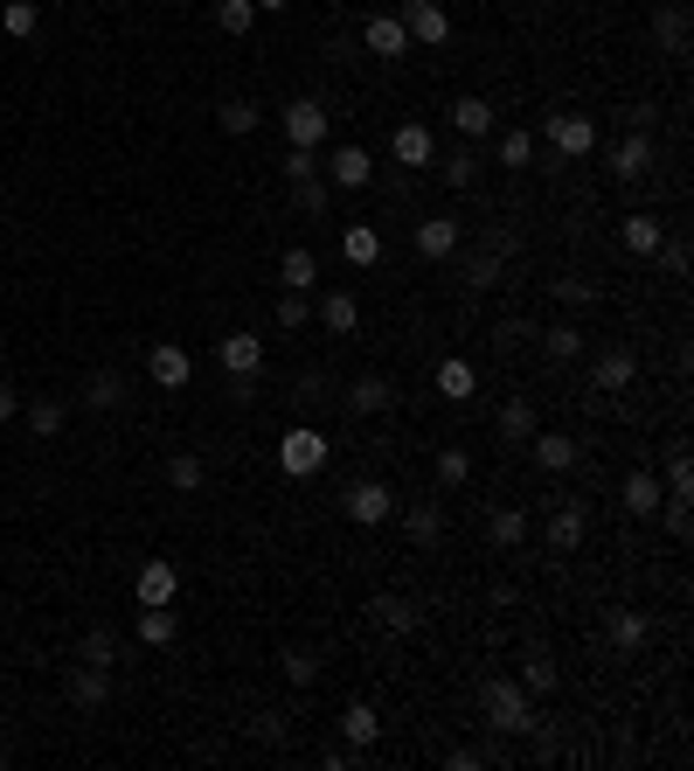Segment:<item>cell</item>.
Masks as SVG:
<instances>
[{
	"label": "cell",
	"instance_id": "obj_1",
	"mask_svg": "<svg viewBox=\"0 0 694 771\" xmlns=\"http://www.w3.org/2000/svg\"><path fill=\"white\" fill-rule=\"evenodd\" d=\"M479 716H486V730H500V737H528V723H535V696L521 681H486L479 688Z\"/></svg>",
	"mask_w": 694,
	"mask_h": 771
},
{
	"label": "cell",
	"instance_id": "obj_2",
	"mask_svg": "<svg viewBox=\"0 0 694 771\" xmlns=\"http://www.w3.org/2000/svg\"><path fill=\"white\" fill-rule=\"evenodd\" d=\"M327 452H333V445L320 439L313 424H292L286 439H278V466H286L292 480H305V473H320V466H327Z\"/></svg>",
	"mask_w": 694,
	"mask_h": 771
},
{
	"label": "cell",
	"instance_id": "obj_3",
	"mask_svg": "<svg viewBox=\"0 0 694 771\" xmlns=\"http://www.w3.org/2000/svg\"><path fill=\"white\" fill-rule=\"evenodd\" d=\"M403 35L410 42H431V49H438V42H452V14L438 8V0H403Z\"/></svg>",
	"mask_w": 694,
	"mask_h": 771
},
{
	"label": "cell",
	"instance_id": "obj_4",
	"mask_svg": "<svg viewBox=\"0 0 694 771\" xmlns=\"http://www.w3.org/2000/svg\"><path fill=\"white\" fill-rule=\"evenodd\" d=\"M549 146L570 153V161H583V153L598 146V119L590 112H549Z\"/></svg>",
	"mask_w": 694,
	"mask_h": 771
},
{
	"label": "cell",
	"instance_id": "obj_5",
	"mask_svg": "<svg viewBox=\"0 0 694 771\" xmlns=\"http://www.w3.org/2000/svg\"><path fill=\"white\" fill-rule=\"evenodd\" d=\"M396 514V494L382 480H354L348 486V522H362V528H375V522H390Z\"/></svg>",
	"mask_w": 694,
	"mask_h": 771
},
{
	"label": "cell",
	"instance_id": "obj_6",
	"mask_svg": "<svg viewBox=\"0 0 694 771\" xmlns=\"http://www.w3.org/2000/svg\"><path fill=\"white\" fill-rule=\"evenodd\" d=\"M410 244H417V257H431V265H445V257L458 250V216H424L417 229H410Z\"/></svg>",
	"mask_w": 694,
	"mask_h": 771
},
{
	"label": "cell",
	"instance_id": "obj_7",
	"mask_svg": "<svg viewBox=\"0 0 694 771\" xmlns=\"http://www.w3.org/2000/svg\"><path fill=\"white\" fill-rule=\"evenodd\" d=\"M286 140L292 146H320L327 140V105H320V97H292V105H286Z\"/></svg>",
	"mask_w": 694,
	"mask_h": 771
},
{
	"label": "cell",
	"instance_id": "obj_8",
	"mask_svg": "<svg viewBox=\"0 0 694 771\" xmlns=\"http://www.w3.org/2000/svg\"><path fill=\"white\" fill-rule=\"evenodd\" d=\"M222 369H229V382H257L265 341H257V333H222Z\"/></svg>",
	"mask_w": 694,
	"mask_h": 771
},
{
	"label": "cell",
	"instance_id": "obj_9",
	"mask_svg": "<svg viewBox=\"0 0 694 771\" xmlns=\"http://www.w3.org/2000/svg\"><path fill=\"white\" fill-rule=\"evenodd\" d=\"M632 376H639L632 354L625 348H604L598 362H590V390H598V397H619V390H632Z\"/></svg>",
	"mask_w": 694,
	"mask_h": 771
},
{
	"label": "cell",
	"instance_id": "obj_10",
	"mask_svg": "<svg viewBox=\"0 0 694 771\" xmlns=\"http://www.w3.org/2000/svg\"><path fill=\"white\" fill-rule=\"evenodd\" d=\"M611 174H619V182H646L653 174V133H625L611 146Z\"/></svg>",
	"mask_w": 694,
	"mask_h": 771
},
{
	"label": "cell",
	"instance_id": "obj_11",
	"mask_svg": "<svg viewBox=\"0 0 694 771\" xmlns=\"http://www.w3.org/2000/svg\"><path fill=\"white\" fill-rule=\"evenodd\" d=\"M146 376L160 382V390H188V376H195V362H188V348H174V341H160V348H146Z\"/></svg>",
	"mask_w": 694,
	"mask_h": 771
},
{
	"label": "cell",
	"instance_id": "obj_12",
	"mask_svg": "<svg viewBox=\"0 0 694 771\" xmlns=\"http://www.w3.org/2000/svg\"><path fill=\"white\" fill-rule=\"evenodd\" d=\"M70 702L76 709H105L112 702V667H97V660L70 667Z\"/></svg>",
	"mask_w": 694,
	"mask_h": 771
},
{
	"label": "cell",
	"instance_id": "obj_13",
	"mask_svg": "<svg viewBox=\"0 0 694 771\" xmlns=\"http://www.w3.org/2000/svg\"><path fill=\"white\" fill-rule=\"evenodd\" d=\"M390 403H396V382L390 376H354L348 382V410H354V418H382Z\"/></svg>",
	"mask_w": 694,
	"mask_h": 771
},
{
	"label": "cell",
	"instance_id": "obj_14",
	"mask_svg": "<svg viewBox=\"0 0 694 771\" xmlns=\"http://www.w3.org/2000/svg\"><path fill=\"white\" fill-rule=\"evenodd\" d=\"M390 153H396L403 167H431V161H438V140H431V125H424V119H410V125H396Z\"/></svg>",
	"mask_w": 694,
	"mask_h": 771
},
{
	"label": "cell",
	"instance_id": "obj_15",
	"mask_svg": "<svg viewBox=\"0 0 694 771\" xmlns=\"http://www.w3.org/2000/svg\"><path fill=\"white\" fill-rule=\"evenodd\" d=\"M583 528H590V522H583V507H577V501H562V507L549 514V528H542V535H549V549H556V556H570V549H583Z\"/></svg>",
	"mask_w": 694,
	"mask_h": 771
},
{
	"label": "cell",
	"instance_id": "obj_16",
	"mask_svg": "<svg viewBox=\"0 0 694 771\" xmlns=\"http://www.w3.org/2000/svg\"><path fill=\"white\" fill-rule=\"evenodd\" d=\"M327 174H333V188H369L375 182V161H369V146H341L327 161Z\"/></svg>",
	"mask_w": 694,
	"mask_h": 771
},
{
	"label": "cell",
	"instance_id": "obj_17",
	"mask_svg": "<svg viewBox=\"0 0 694 771\" xmlns=\"http://www.w3.org/2000/svg\"><path fill=\"white\" fill-rule=\"evenodd\" d=\"M278 286H286V292H313L320 286V257L305 244H292L286 257H278Z\"/></svg>",
	"mask_w": 694,
	"mask_h": 771
},
{
	"label": "cell",
	"instance_id": "obj_18",
	"mask_svg": "<svg viewBox=\"0 0 694 771\" xmlns=\"http://www.w3.org/2000/svg\"><path fill=\"white\" fill-rule=\"evenodd\" d=\"M660 501H666V486H660L646 466H639V473H625V486H619V507H625V514H639V522H646V514H653Z\"/></svg>",
	"mask_w": 694,
	"mask_h": 771
},
{
	"label": "cell",
	"instance_id": "obj_19",
	"mask_svg": "<svg viewBox=\"0 0 694 771\" xmlns=\"http://www.w3.org/2000/svg\"><path fill=\"white\" fill-rule=\"evenodd\" d=\"M369 611H375V626H382V633H396V639H403V633H417V605H410L403 590H375V605H369Z\"/></svg>",
	"mask_w": 694,
	"mask_h": 771
},
{
	"label": "cell",
	"instance_id": "obj_20",
	"mask_svg": "<svg viewBox=\"0 0 694 771\" xmlns=\"http://www.w3.org/2000/svg\"><path fill=\"white\" fill-rule=\"evenodd\" d=\"M133 590H139V605H174L182 577H174V563H167V556H153L146 570H139V584H133Z\"/></svg>",
	"mask_w": 694,
	"mask_h": 771
},
{
	"label": "cell",
	"instance_id": "obj_21",
	"mask_svg": "<svg viewBox=\"0 0 694 771\" xmlns=\"http://www.w3.org/2000/svg\"><path fill=\"white\" fill-rule=\"evenodd\" d=\"M486 543L494 549H521L528 543V514L521 507H486Z\"/></svg>",
	"mask_w": 694,
	"mask_h": 771
},
{
	"label": "cell",
	"instance_id": "obj_22",
	"mask_svg": "<svg viewBox=\"0 0 694 771\" xmlns=\"http://www.w3.org/2000/svg\"><path fill=\"white\" fill-rule=\"evenodd\" d=\"M362 42L375 49V56H382V63H396V56H403V49H410V35H403V21H396V14H369V29H362Z\"/></svg>",
	"mask_w": 694,
	"mask_h": 771
},
{
	"label": "cell",
	"instance_id": "obj_23",
	"mask_svg": "<svg viewBox=\"0 0 694 771\" xmlns=\"http://www.w3.org/2000/svg\"><path fill=\"white\" fill-rule=\"evenodd\" d=\"M313 320H320L327 333H354V327H362V306H354V292H320Z\"/></svg>",
	"mask_w": 694,
	"mask_h": 771
},
{
	"label": "cell",
	"instance_id": "obj_24",
	"mask_svg": "<svg viewBox=\"0 0 694 771\" xmlns=\"http://www.w3.org/2000/svg\"><path fill=\"white\" fill-rule=\"evenodd\" d=\"M535 459H542V473H570L577 466V439H570V431H535Z\"/></svg>",
	"mask_w": 694,
	"mask_h": 771
},
{
	"label": "cell",
	"instance_id": "obj_25",
	"mask_svg": "<svg viewBox=\"0 0 694 771\" xmlns=\"http://www.w3.org/2000/svg\"><path fill=\"white\" fill-rule=\"evenodd\" d=\"M216 125L229 140H244V133H257V125H265V105H257V97H222L216 105Z\"/></svg>",
	"mask_w": 694,
	"mask_h": 771
},
{
	"label": "cell",
	"instance_id": "obj_26",
	"mask_svg": "<svg viewBox=\"0 0 694 771\" xmlns=\"http://www.w3.org/2000/svg\"><path fill=\"white\" fill-rule=\"evenodd\" d=\"M535 431H542L535 403H528V397H507V403H500V439H507V445H528Z\"/></svg>",
	"mask_w": 694,
	"mask_h": 771
},
{
	"label": "cell",
	"instance_id": "obj_27",
	"mask_svg": "<svg viewBox=\"0 0 694 771\" xmlns=\"http://www.w3.org/2000/svg\"><path fill=\"white\" fill-rule=\"evenodd\" d=\"M646 639H653V619H646V611H611V647H619V654H639V647H646Z\"/></svg>",
	"mask_w": 694,
	"mask_h": 771
},
{
	"label": "cell",
	"instance_id": "obj_28",
	"mask_svg": "<svg viewBox=\"0 0 694 771\" xmlns=\"http://www.w3.org/2000/svg\"><path fill=\"white\" fill-rule=\"evenodd\" d=\"M619 237H625V250H632V257H653V250L666 244V229H660V216H653V209H639V216H625Z\"/></svg>",
	"mask_w": 694,
	"mask_h": 771
},
{
	"label": "cell",
	"instance_id": "obj_29",
	"mask_svg": "<svg viewBox=\"0 0 694 771\" xmlns=\"http://www.w3.org/2000/svg\"><path fill=\"white\" fill-rule=\"evenodd\" d=\"M174 633H182L174 605H139V647H174Z\"/></svg>",
	"mask_w": 694,
	"mask_h": 771
},
{
	"label": "cell",
	"instance_id": "obj_30",
	"mask_svg": "<svg viewBox=\"0 0 694 771\" xmlns=\"http://www.w3.org/2000/svg\"><path fill=\"white\" fill-rule=\"evenodd\" d=\"M403 528H410V543H438V535H445V507L438 501H410L403 507Z\"/></svg>",
	"mask_w": 694,
	"mask_h": 771
},
{
	"label": "cell",
	"instance_id": "obj_31",
	"mask_svg": "<svg viewBox=\"0 0 694 771\" xmlns=\"http://www.w3.org/2000/svg\"><path fill=\"white\" fill-rule=\"evenodd\" d=\"M341 737H348V751H369V743L382 737L375 709H369V702H348V709H341Z\"/></svg>",
	"mask_w": 694,
	"mask_h": 771
},
{
	"label": "cell",
	"instance_id": "obj_32",
	"mask_svg": "<svg viewBox=\"0 0 694 771\" xmlns=\"http://www.w3.org/2000/svg\"><path fill=\"white\" fill-rule=\"evenodd\" d=\"M653 42L666 56H687V8H660L653 14Z\"/></svg>",
	"mask_w": 694,
	"mask_h": 771
},
{
	"label": "cell",
	"instance_id": "obj_33",
	"mask_svg": "<svg viewBox=\"0 0 694 771\" xmlns=\"http://www.w3.org/2000/svg\"><path fill=\"white\" fill-rule=\"evenodd\" d=\"M473 390H479L473 362H458V354H452V362H438V397H445V403H466Z\"/></svg>",
	"mask_w": 694,
	"mask_h": 771
},
{
	"label": "cell",
	"instance_id": "obj_34",
	"mask_svg": "<svg viewBox=\"0 0 694 771\" xmlns=\"http://www.w3.org/2000/svg\"><path fill=\"white\" fill-rule=\"evenodd\" d=\"M452 125H458L466 140H486V133H494V105H486V97H458V105H452Z\"/></svg>",
	"mask_w": 694,
	"mask_h": 771
},
{
	"label": "cell",
	"instance_id": "obj_35",
	"mask_svg": "<svg viewBox=\"0 0 694 771\" xmlns=\"http://www.w3.org/2000/svg\"><path fill=\"white\" fill-rule=\"evenodd\" d=\"M167 486H174V494H201V486H209V466H201L195 452H174L167 459Z\"/></svg>",
	"mask_w": 694,
	"mask_h": 771
},
{
	"label": "cell",
	"instance_id": "obj_36",
	"mask_svg": "<svg viewBox=\"0 0 694 771\" xmlns=\"http://www.w3.org/2000/svg\"><path fill=\"white\" fill-rule=\"evenodd\" d=\"M84 403H91V410H118V403H125V376H118V369H91Z\"/></svg>",
	"mask_w": 694,
	"mask_h": 771
},
{
	"label": "cell",
	"instance_id": "obj_37",
	"mask_svg": "<svg viewBox=\"0 0 694 771\" xmlns=\"http://www.w3.org/2000/svg\"><path fill=\"white\" fill-rule=\"evenodd\" d=\"M341 250H348V265H382V229H369V223H348Z\"/></svg>",
	"mask_w": 694,
	"mask_h": 771
},
{
	"label": "cell",
	"instance_id": "obj_38",
	"mask_svg": "<svg viewBox=\"0 0 694 771\" xmlns=\"http://www.w3.org/2000/svg\"><path fill=\"white\" fill-rule=\"evenodd\" d=\"M63 424H70V403H56V397H35L29 403V431H35V439H63Z\"/></svg>",
	"mask_w": 694,
	"mask_h": 771
},
{
	"label": "cell",
	"instance_id": "obj_39",
	"mask_svg": "<svg viewBox=\"0 0 694 771\" xmlns=\"http://www.w3.org/2000/svg\"><path fill=\"white\" fill-rule=\"evenodd\" d=\"M278 667H286L292 688H313V681H320V654H313V647H286V654H278Z\"/></svg>",
	"mask_w": 694,
	"mask_h": 771
},
{
	"label": "cell",
	"instance_id": "obj_40",
	"mask_svg": "<svg viewBox=\"0 0 694 771\" xmlns=\"http://www.w3.org/2000/svg\"><path fill=\"white\" fill-rule=\"evenodd\" d=\"M438 174H445V188H473V182H479V153H473V146L445 153V161H438Z\"/></svg>",
	"mask_w": 694,
	"mask_h": 771
},
{
	"label": "cell",
	"instance_id": "obj_41",
	"mask_svg": "<svg viewBox=\"0 0 694 771\" xmlns=\"http://www.w3.org/2000/svg\"><path fill=\"white\" fill-rule=\"evenodd\" d=\"M542 348H549V362H577V354H583V327H570V320H556V327L542 333Z\"/></svg>",
	"mask_w": 694,
	"mask_h": 771
},
{
	"label": "cell",
	"instance_id": "obj_42",
	"mask_svg": "<svg viewBox=\"0 0 694 771\" xmlns=\"http://www.w3.org/2000/svg\"><path fill=\"white\" fill-rule=\"evenodd\" d=\"M250 21H257L250 0H216V29L222 35H250Z\"/></svg>",
	"mask_w": 694,
	"mask_h": 771
},
{
	"label": "cell",
	"instance_id": "obj_43",
	"mask_svg": "<svg viewBox=\"0 0 694 771\" xmlns=\"http://www.w3.org/2000/svg\"><path fill=\"white\" fill-rule=\"evenodd\" d=\"M521 688H528V696H549V688H556V660L549 654H528L521 660Z\"/></svg>",
	"mask_w": 694,
	"mask_h": 771
},
{
	"label": "cell",
	"instance_id": "obj_44",
	"mask_svg": "<svg viewBox=\"0 0 694 771\" xmlns=\"http://www.w3.org/2000/svg\"><path fill=\"white\" fill-rule=\"evenodd\" d=\"M666 501H694V459L687 452H674V466H666Z\"/></svg>",
	"mask_w": 694,
	"mask_h": 771
},
{
	"label": "cell",
	"instance_id": "obj_45",
	"mask_svg": "<svg viewBox=\"0 0 694 771\" xmlns=\"http://www.w3.org/2000/svg\"><path fill=\"white\" fill-rule=\"evenodd\" d=\"M84 660L118 667V633H112V626H91V633H84Z\"/></svg>",
	"mask_w": 694,
	"mask_h": 771
},
{
	"label": "cell",
	"instance_id": "obj_46",
	"mask_svg": "<svg viewBox=\"0 0 694 771\" xmlns=\"http://www.w3.org/2000/svg\"><path fill=\"white\" fill-rule=\"evenodd\" d=\"M466 286H473V292H494V286H500V250H479V257H473V265H466Z\"/></svg>",
	"mask_w": 694,
	"mask_h": 771
},
{
	"label": "cell",
	"instance_id": "obj_47",
	"mask_svg": "<svg viewBox=\"0 0 694 771\" xmlns=\"http://www.w3.org/2000/svg\"><path fill=\"white\" fill-rule=\"evenodd\" d=\"M528 161H535V133H521V125L500 133V167H528Z\"/></svg>",
	"mask_w": 694,
	"mask_h": 771
},
{
	"label": "cell",
	"instance_id": "obj_48",
	"mask_svg": "<svg viewBox=\"0 0 694 771\" xmlns=\"http://www.w3.org/2000/svg\"><path fill=\"white\" fill-rule=\"evenodd\" d=\"M35 0H8V8H0V29H8V35H35Z\"/></svg>",
	"mask_w": 694,
	"mask_h": 771
},
{
	"label": "cell",
	"instance_id": "obj_49",
	"mask_svg": "<svg viewBox=\"0 0 694 771\" xmlns=\"http://www.w3.org/2000/svg\"><path fill=\"white\" fill-rule=\"evenodd\" d=\"M292 209L299 216H327V182L313 174V182H292Z\"/></svg>",
	"mask_w": 694,
	"mask_h": 771
},
{
	"label": "cell",
	"instance_id": "obj_50",
	"mask_svg": "<svg viewBox=\"0 0 694 771\" xmlns=\"http://www.w3.org/2000/svg\"><path fill=\"white\" fill-rule=\"evenodd\" d=\"M278 174H286V182H313V174H320V153L313 146H292L286 161H278Z\"/></svg>",
	"mask_w": 694,
	"mask_h": 771
},
{
	"label": "cell",
	"instance_id": "obj_51",
	"mask_svg": "<svg viewBox=\"0 0 694 771\" xmlns=\"http://www.w3.org/2000/svg\"><path fill=\"white\" fill-rule=\"evenodd\" d=\"M438 480H445V486H466V480H473V459L458 452V445H445V452H438Z\"/></svg>",
	"mask_w": 694,
	"mask_h": 771
},
{
	"label": "cell",
	"instance_id": "obj_52",
	"mask_svg": "<svg viewBox=\"0 0 694 771\" xmlns=\"http://www.w3.org/2000/svg\"><path fill=\"white\" fill-rule=\"evenodd\" d=\"M305 320H313V299H305V292H286V299H278V327H305Z\"/></svg>",
	"mask_w": 694,
	"mask_h": 771
},
{
	"label": "cell",
	"instance_id": "obj_53",
	"mask_svg": "<svg viewBox=\"0 0 694 771\" xmlns=\"http://www.w3.org/2000/svg\"><path fill=\"white\" fill-rule=\"evenodd\" d=\"M556 299L562 306H590V299H598V286H590V278H556Z\"/></svg>",
	"mask_w": 694,
	"mask_h": 771
},
{
	"label": "cell",
	"instance_id": "obj_54",
	"mask_svg": "<svg viewBox=\"0 0 694 771\" xmlns=\"http://www.w3.org/2000/svg\"><path fill=\"white\" fill-rule=\"evenodd\" d=\"M660 507H666V535H674V543H687V528H694L687 501H660Z\"/></svg>",
	"mask_w": 694,
	"mask_h": 771
},
{
	"label": "cell",
	"instance_id": "obj_55",
	"mask_svg": "<svg viewBox=\"0 0 694 771\" xmlns=\"http://www.w3.org/2000/svg\"><path fill=\"white\" fill-rule=\"evenodd\" d=\"M452 771H479V764H494V751H473V743H458V751H445Z\"/></svg>",
	"mask_w": 694,
	"mask_h": 771
},
{
	"label": "cell",
	"instance_id": "obj_56",
	"mask_svg": "<svg viewBox=\"0 0 694 771\" xmlns=\"http://www.w3.org/2000/svg\"><path fill=\"white\" fill-rule=\"evenodd\" d=\"M257 737H265V743H278V737H286V716H278V709H265V716H257Z\"/></svg>",
	"mask_w": 694,
	"mask_h": 771
},
{
	"label": "cell",
	"instance_id": "obj_57",
	"mask_svg": "<svg viewBox=\"0 0 694 771\" xmlns=\"http://www.w3.org/2000/svg\"><path fill=\"white\" fill-rule=\"evenodd\" d=\"M666 250V271H674V278H687V265H694V257H687V244H660Z\"/></svg>",
	"mask_w": 694,
	"mask_h": 771
},
{
	"label": "cell",
	"instance_id": "obj_58",
	"mask_svg": "<svg viewBox=\"0 0 694 771\" xmlns=\"http://www.w3.org/2000/svg\"><path fill=\"white\" fill-rule=\"evenodd\" d=\"M14 410H21V390H14V382H8V376H0V424H8V418H14Z\"/></svg>",
	"mask_w": 694,
	"mask_h": 771
},
{
	"label": "cell",
	"instance_id": "obj_59",
	"mask_svg": "<svg viewBox=\"0 0 694 771\" xmlns=\"http://www.w3.org/2000/svg\"><path fill=\"white\" fill-rule=\"evenodd\" d=\"M250 8H265V14H278V8H292V0H250Z\"/></svg>",
	"mask_w": 694,
	"mask_h": 771
},
{
	"label": "cell",
	"instance_id": "obj_60",
	"mask_svg": "<svg viewBox=\"0 0 694 771\" xmlns=\"http://www.w3.org/2000/svg\"><path fill=\"white\" fill-rule=\"evenodd\" d=\"M0 730H8V702H0Z\"/></svg>",
	"mask_w": 694,
	"mask_h": 771
},
{
	"label": "cell",
	"instance_id": "obj_61",
	"mask_svg": "<svg viewBox=\"0 0 694 771\" xmlns=\"http://www.w3.org/2000/svg\"><path fill=\"white\" fill-rule=\"evenodd\" d=\"M0 764H8V751H0Z\"/></svg>",
	"mask_w": 694,
	"mask_h": 771
}]
</instances>
